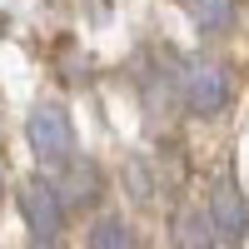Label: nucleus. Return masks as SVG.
<instances>
[{
  "mask_svg": "<svg viewBox=\"0 0 249 249\" xmlns=\"http://www.w3.org/2000/svg\"><path fill=\"white\" fill-rule=\"evenodd\" d=\"M100 190H105V175H100L95 160H70L65 164V179H60V199H65V210H85V204H95Z\"/></svg>",
  "mask_w": 249,
  "mask_h": 249,
  "instance_id": "nucleus-5",
  "label": "nucleus"
},
{
  "mask_svg": "<svg viewBox=\"0 0 249 249\" xmlns=\"http://www.w3.org/2000/svg\"><path fill=\"white\" fill-rule=\"evenodd\" d=\"M90 249H135V230L124 219H95V230H90Z\"/></svg>",
  "mask_w": 249,
  "mask_h": 249,
  "instance_id": "nucleus-8",
  "label": "nucleus"
},
{
  "mask_svg": "<svg viewBox=\"0 0 249 249\" xmlns=\"http://www.w3.org/2000/svg\"><path fill=\"white\" fill-rule=\"evenodd\" d=\"M25 140L40 164H50V170H65L75 160V124L65 115V105H55V100H40L25 120Z\"/></svg>",
  "mask_w": 249,
  "mask_h": 249,
  "instance_id": "nucleus-1",
  "label": "nucleus"
},
{
  "mask_svg": "<svg viewBox=\"0 0 249 249\" xmlns=\"http://www.w3.org/2000/svg\"><path fill=\"white\" fill-rule=\"evenodd\" d=\"M210 219H214L219 239H230V244H239L249 234V199H244V190H239L230 175L210 190Z\"/></svg>",
  "mask_w": 249,
  "mask_h": 249,
  "instance_id": "nucleus-4",
  "label": "nucleus"
},
{
  "mask_svg": "<svg viewBox=\"0 0 249 249\" xmlns=\"http://www.w3.org/2000/svg\"><path fill=\"white\" fill-rule=\"evenodd\" d=\"M184 10H190V20L204 35H224L239 15V0H184Z\"/></svg>",
  "mask_w": 249,
  "mask_h": 249,
  "instance_id": "nucleus-7",
  "label": "nucleus"
},
{
  "mask_svg": "<svg viewBox=\"0 0 249 249\" xmlns=\"http://www.w3.org/2000/svg\"><path fill=\"white\" fill-rule=\"evenodd\" d=\"M0 195H5V179H0Z\"/></svg>",
  "mask_w": 249,
  "mask_h": 249,
  "instance_id": "nucleus-9",
  "label": "nucleus"
},
{
  "mask_svg": "<svg viewBox=\"0 0 249 249\" xmlns=\"http://www.w3.org/2000/svg\"><path fill=\"white\" fill-rule=\"evenodd\" d=\"M20 214H25L35 244H55L65 230V199H60V184L45 175H30L20 184Z\"/></svg>",
  "mask_w": 249,
  "mask_h": 249,
  "instance_id": "nucleus-3",
  "label": "nucleus"
},
{
  "mask_svg": "<svg viewBox=\"0 0 249 249\" xmlns=\"http://www.w3.org/2000/svg\"><path fill=\"white\" fill-rule=\"evenodd\" d=\"M179 100L195 120H210L230 105V70L210 55H195L179 65Z\"/></svg>",
  "mask_w": 249,
  "mask_h": 249,
  "instance_id": "nucleus-2",
  "label": "nucleus"
},
{
  "mask_svg": "<svg viewBox=\"0 0 249 249\" xmlns=\"http://www.w3.org/2000/svg\"><path fill=\"white\" fill-rule=\"evenodd\" d=\"M170 234H175V249H214L219 244V230H214L204 204H184L170 224Z\"/></svg>",
  "mask_w": 249,
  "mask_h": 249,
  "instance_id": "nucleus-6",
  "label": "nucleus"
}]
</instances>
